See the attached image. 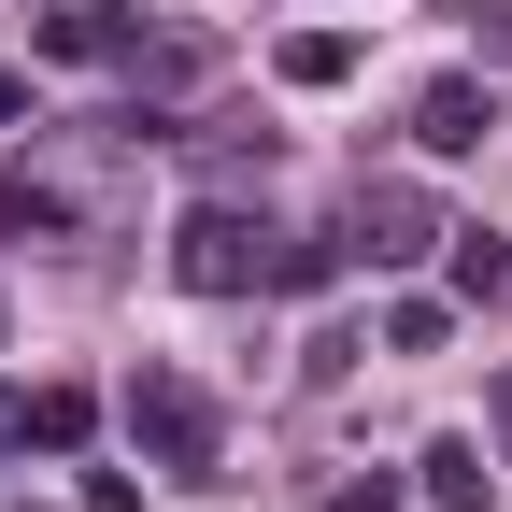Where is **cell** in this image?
<instances>
[{
	"mask_svg": "<svg viewBox=\"0 0 512 512\" xmlns=\"http://www.w3.org/2000/svg\"><path fill=\"white\" fill-rule=\"evenodd\" d=\"M128 441H143L171 484H214V456H228V413H214L185 370H128Z\"/></svg>",
	"mask_w": 512,
	"mask_h": 512,
	"instance_id": "1",
	"label": "cell"
},
{
	"mask_svg": "<svg viewBox=\"0 0 512 512\" xmlns=\"http://www.w3.org/2000/svg\"><path fill=\"white\" fill-rule=\"evenodd\" d=\"M271 242H285V228H256L242 200H185V228H171V285L256 299V285H271Z\"/></svg>",
	"mask_w": 512,
	"mask_h": 512,
	"instance_id": "2",
	"label": "cell"
},
{
	"mask_svg": "<svg viewBox=\"0 0 512 512\" xmlns=\"http://www.w3.org/2000/svg\"><path fill=\"white\" fill-rule=\"evenodd\" d=\"M214 72H228V43H214V29L143 43V57H128V143H171V100H200Z\"/></svg>",
	"mask_w": 512,
	"mask_h": 512,
	"instance_id": "3",
	"label": "cell"
},
{
	"mask_svg": "<svg viewBox=\"0 0 512 512\" xmlns=\"http://www.w3.org/2000/svg\"><path fill=\"white\" fill-rule=\"evenodd\" d=\"M157 0H43V57L57 72H114V57H143Z\"/></svg>",
	"mask_w": 512,
	"mask_h": 512,
	"instance_id": "4",
	"label": "cell"
},
{
	"mask_svg": "<svg viewBox=\"0 0 512 512\" xmlns=\"http://www.w3.org/2000/svg\"><path fill=\"white\" fill-rule=\"evenodd\" d=\"M427 242H441V200L399 185V171H370V185H356V256H370V271H413Z\"/></svg>",
	"mask_w": 512,
	"mask_h": 512,
	"instance_id": "5",
	"label": "cell"
},
{
	"mask_svg": "<svg viewBox=\"0 0 512 512\" xmlns=\"http://www.w3.org/2000/svg\"><path fill=\"white\" fill-rule=\"evenodd\" d=\"M484 128H498V100H484L470 72H441V86L413 100V143H427V157H484Z\"/></svg>",
	"mask_w": 512,
	"mask_h": 512,
	"instance_id": "6",
	"label": "cell"
},
{
	"mask_svg": "<svg viewBox=\"0 0 512 512\" xmlns=\"http://www.w3.org/2000/svg\"><path fill=\"white\" fill-rule=\"evenodd\" d=\"M356 57H370L356 29H285V43H271V72H285V86L313 100V86H356Z\"/></svg>",
	"mask_w": 512,
	"mask_h": 512,
	"instance_id": "7",
	"label": "cell"
},
{
	"mask_svg": "<svg viewBox=\"0 0 512 512\" xmlns=\"http://www.w3.org/2000/svg\"><path fill=\"white\" fill-rule=\"evenodd\" d=\"M427 498H441V512H484V498H498L484 441H427Z\"/></svg>",
	"mask_w": 512,
	"mask_h": 512,
	"instance_id": "8",
	"label": "cell"
},
{
	"mask_svg": "<svg viewBox=\"0 0 512 512\" xmlns=\"http://www.w3.org/2000/svg\"><path fill=\"white\" fill-rule=\"evenodd\" d=\"M86 427H100V399H86V384H29V441H43V456H72Z\"/></svg>",
	"mask_w": 512,
	"mask_h": 512,
	"instance_id": "9",
	"label": "cell"
},
{
	"mask_svg": "<svg viewBox=\"0 0 512 512\" xmlns=\"http://www.w3.org/2000/svg\"><path fill=\"white\" fill-rule=\"evenodd\" d=\"M441 256H456V299H512V256L484 228H441Z\"/></svg>",
	"mask_w": 512,
	"mask_h": 512,
	"instance_id": "10",
	"label": "cell"
},
{
	"mask_svg": "<svg viewBox=\"0 0 512 512\" xmlns=\"http://www.w3.org/2000/svg\"><path fill=\"white\" fill-rule=\"evenodd\" d=\"M441 328H456L441 299H384V356H441Z\"/></svg>",
	"mask_w": 512,
	"mask_h": 512,
	"instance_id": "11",
	"label": "cell"
},
{
	"mask_svg": "<svg viewBox=\"0 0 512 512\" xmlns=\"http://www.w3.org/2000/svg\"><path fill=\"white\" fill-rule=\"evenodd\" d=\"M57 228V185H29V171H0V242H43Z\"/></svg>",
	"mask_w": 512,
	"mask_h": 512,
	"instance_id": "12",
	"label": "cell"
},
{
	"mask_svg": "<svg viewBox=\"0 0 512 512\" xmlns=\"http://www.w3.org/2000/svg\"><path fill=\"white\" fill-rule=\"evenodd\" d=\"M328 271H342V242H271V299H313Z\"/></svg>",
	"mask_w": 512,
	"mask_h": 512,
	"instance_id": "13",
	"label": "cell"
},
{
	"mask_svg": "<svg viewBox=\"0 0 512 512\" xmlns=\"http://www.w3.org/2000/svg\"><path fill=\"white\" fill-rule=\"evenodd\" d=\"M313 498H328V512H399V470H328Z\"/></svg>",
	"mask_w": 512,
	"mask_h": 512,
	"instance_id": "14",
	"label": "cell"
},
{
	"mask_svg": "<svg viewBox=\"0 0 512 512\" xmlns=\"http://www.w3.org/2000/svg\"><path fill=\"white\" fill-rule=\"evenodd\" d=\"M86 512H143V484H128V470H86Z\"/></svg>",
	"mask_w": 512,
	"mask_h": 512,
	"instance_id": "15",
	"label": "cell"
},
{
	"mask_svg": "<svg viewBox=\"0 0 512 512\" xmlns=\"http://www.w3.org/2000/svg\"><path fill=\"white\" fill-rule=\"evenodd\" d=\"M15 114H29V72H0V128H15Z\"/></svg>",
	"mask_w": 512,
	"mask_h": 512,
	"instance_id": "16",
	"label": "cell"
},
{
	"mask_svg": "<svg viewBox=\"0 0 512 512\" xmlns=\"http://www.w3.org/2000/svg\"><path fill=\"white\" fill-rule=\"evenodd\" d=\"M441 15H484V0H441Z\"/></svg>",
	"mask_w": 512,
	"mask_h": 512,
	"instance_id": "17",
	"label": "cell"
},
{
	"mask_svg": "<svg viewBox=\"0 0 512 512\" xmlns=\"http://www.w3.org/2000/svg\"><path fill=\"white\" fill-rule=\"evenodd\" d=\"M498 427H512V384H498Z\"/></svg>",
	"mask_w": 512,
	"mask_h": 512,
	"instance_id": "18",
	"label": "cell"
}]
</instances>
